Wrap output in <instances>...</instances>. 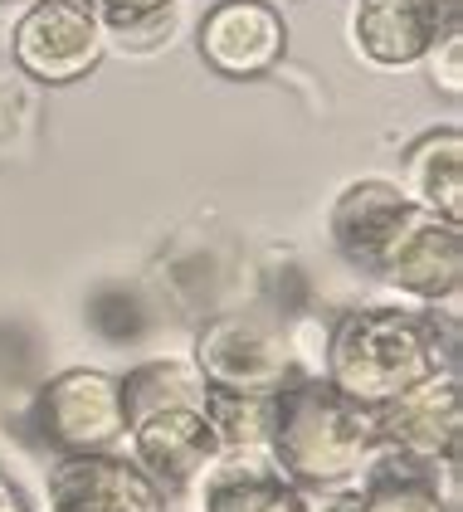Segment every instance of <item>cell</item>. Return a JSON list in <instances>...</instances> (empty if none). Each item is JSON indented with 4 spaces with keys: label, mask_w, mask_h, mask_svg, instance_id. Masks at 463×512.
<instances>
[{
    "label": "cell",
    "mask_w": 463,
    "mask_h": 512,
    "mask_svg": "<svg viewBox=\"0 0 463 512\" xmlns=\"http://www.w3.org/2000/svg\"><path fill=\"white\" fill-rule=\"evenodd\" d=\"M288 488L269 449H220L181 498L186 512H259Z\"/></svg>",
    "instance_id": "obj_15"
},
{
    "label": "cell",
    "mask_w": 463,
    "mask_h": 512,
    "mask_svg": "<svg viewBox=\"0 0 463 512\" xmlns=\"http://www.w3.org/2000/svg\"><path fill=\"white\" fill-rule=\"evenodd\" d=\"M303 508L308 512H361V503H356V488H332V493H303Z\"/></svg>",
    "instance_id": "obj_21"
},
{
    "label": "cell",
    "mask_w": 463,
    "mask_h": 512,
    "mask_svg": "<svg viewBox=\"0 0 463 512\" xmlns=\"http://www.w3.org/2000/svg\"><path fill=\"white\" fill-rule=\"evenodd\" d=\"M44 512H171L127 454H69L44 473Z\"/></svg>",
    "instance_id": "obj_11"
},
{
    "label": "cell",
    "mask_w": 463,
    "mask_h": 512,
    "mask_svg": "<svg viewBox=\"0 0 463 512\" xmlns=\"http://www.w3.org/2000/svg\"><path fill=\"white\" fill-rule=\"evenodd\" d=\"M35 434L54 459L69 454H122L127 405L122 381L98 366L54 371L35 395Z\"/></svg>",
    "instance_id": "obj_4"
},
{
    "label": "cell",
    "mask_w": 463,
    "mask_h": 512,
    "mask_svg": "<svg viewBox=\"0 0 463 512\" xmlns=\"http://www.w3.org/2000/svg\"><path fill=\"white\" fill-rule=\"evenodd\" d=\"M5 488H10V483H5V478H0V493H5Z\"/></svg>",
    "instance_id": "obj_24"
},
{
    "label": "cell",
    "mask_w": 463,
    "mask_h": 512,
    "mask_svg": "<svg viewBox=\"0 0 463 512\" xmlns=\"http://www.w3.org/2000/svg\"><path fill=\"white\" fill-rule=\"evenodd\" d=\"M39 122V83H30L10 59H0V161L15 157Z\"/></svg>",
    "instance_id": "obj_19"
},
{
    "label": "cell",
    "mask_w": 463,
    "mask_h": 512,
    "mask_svg": "<svg viewBox=\"0 0 463 512\" xmlns=\"http://www.w3.org/2000/svg\"><path fill=\"white\" fill-rule=\"evenodd\" d=\"M88 5H93V15L108 35V49L147 54V49L171 40L181 0H88Z\"/></svg>",
    "instance_id": "obj_17"
},
{
    "label": "cell",
    "mask_w": 463,
    "mask_h": 512,
    "mask_svg": "<svg viewBox=\"0 0 463 512\" xmlns=\"http://www.w3.org/2000/svg\"><path fill=\"white\" fill-rule=\"evenodd\" d=\"M205 415H210V425H215L220 449H269L273 395L210 391L205 395Z\"/></svg>",
    "instance_id": "obj_18"
},
{
    "label": "cell",
    "mask_w": 463,
    "mask_h": 512,
    "mask_svg": "<svg viewBox=\"0 0 463 512\" xmlns=\"http://www.w3.org/2000/svg\"><path fill=\"white\" fill-rule=\"evenodd\" d=\"M195 54L215 79H264L288 54V20L273 0H215L195 25Z\"/></svg>",
    "instance_id": "obj_8"
},
{
    "label": "cell",
    "mask_w": 463,
    "mask_h": 512,
    "mask_svg": "<svg viewBox=\"0 0 463 512\" xmlns=\"http://www.w3.org/2000/svg\"><path fill=\"white\" fill-rule=\"evenodd\" d=\"M376 415V444L390 454H405L415 464H444L459 459L463 444V381L459 371H439L415 391L395 395Z\"/></svg>",
    "instance_id": "obj_10"
},
{
    "label": "cell",
    "mask_w": 463,
    "mask_h": 512,
    "mask_svg": "<svg viewBox=\"0 0 463 512\" xmlns=\"http://www.w3.org/2000/svg\"><path fill=\"white\" fill-rule=\"evenodd\" d=\"M269 454L278 473L303 493L356 488L366 459L376 454V415L327 376H298L273 395Z\"/></svg>",
    "instance_id": "obj_2"
},
{
    "label": "cell",
    "mask_w": 463,
    "mask_h": 512,
    "mask_svg": "<svg viewBox=\"0 0 463 512\" xmlns=\"http://www.w3.org/2000/svg\"><path fill=\"white\" fill-rule=\"evenodd\" d=\"M122 381V405H127V425L156 415V410H181V405H205V376L195 371L191 356H147L137 361Z\"/></svg>",
    "instance_id": "obj_16"
},
{
    "label": "cell",
    "mask_w": 463,
    "mask_h": 512,
    "mask_svg": "<svg viewBox=\"0 0 463 512\" xmlns=\"http://www.w3.org/2000/svg\"><path fill=\"white\" fill-rule=\"evenodd\" d=\"M356 503L361 512H459V459L415 464L376 444V454L356 478Z\"/></svg>",
    "instance_id": "obj_13"
},
{
    "label": "cell",
    "mask_w": 463,
    "mask_h": 512,
    "mask_svg": "<svg viewBox=\"0 0 463 512\" xmlns=\"http://www.w3.org/2000/svg\"><path fill=\"white\" fill-rule=\"evenodd\" d=\"M415 205L400 196V186L386 181V176H361L337 191L332 210H327V235H332V249L347 259L351 269L371 274L376 259L386 254V244L395 239V230L405 225Z\"/></svg>",
    "instance_id": "obj_12"
},
{
    "label": "cell",
    "mask_w": 463,
    "mask_h": 512,
    "mask_svg": "<svg viewBox=\"0 0 463 512\" xmlns=\"http://www.w3.org/2000/svg\"><path fill=\"white\" fill-rule=\"evenodd\" d=\"M122 454L171 508V503L186 498L195 478L210 469V459L220 454V439H215L205 405H181V410H156V415L132 420L127 439H122Z\"/></svg>",
    "instance_id": "obj_9"
},
{
    "label": "cell",
    "mask_w": 463,
    "mask_h": 512,
    "mask_svg": "<svg viewBox=\"0 0 463 512\" xmlns=\"http://www.w3.org/2000/svg\"><path fill=\"white\" fill-rule=\"evenodd\" d=\"M371 278L420 308H449L463 288V225L410 210L386 244V254L376 259Z\"/></svg>",
    "instance_id": "obj_6"
},
{
    "label": "cell",
    "mask_w": 463,
    "mask_h": 512,
    "mask_svg": "<svg viewBox=\"0 0 463 512\" xmlns=\"http://www.w3.org/2000/svg\"><path fill=\"white\" fill-rule=\"evenodd\" d=\"M259 512H308V508H303V488H293V483H288V488L273 498L269 508H259Z\"/></svg>",
    "instance_id": "obj_22"
},
{
    "label": "cell",
    "mask_w": 463,
    "mask_h": 512,
    "mask_svg": "<svg viewBox=\"0 0 463 512\" xmlns=\"http://www.w3.org/2000/svg\"><path fill=\"white\" fill-rule=\"evenodd\" d=\"M108 59V35L88 0H25L10 25V64L39 88L83 83Z\"/></svg>",
    "instance_id": "obj_5"
},
{
    "label": "cell",
    "mask_w": 463,
    "mask_h": 512,
    "mask_svg": "<svg viewBox=\"0 0 463 512\" xmlns=\"http://www.w3.org/2000/svg\"><path fill=\"white\" fill-rule=\"evenodd\" d=\"M439 371H459V317L449 308H351L332 317L322 376L376 410Z\"/></svg>",
    "instance_id": "obj_1"
},
{
    "label": "cell",
    "mask_w": 463,
    "mask_h": 512,
    "mask_svg": "<svg viewBox=\"0 0 463 512\" xmlns=\"http://www.w3.org/2000/svg\"><path fill=\"white\" fill-rule=\"evenodd\" d=\"M400 196L425 215H444L463 225V127L459 122H439L425 127L415 142H405L400 152V176H395Z\"/></svg>",
    "instance_id": "obj_14"
},
{
    "label": "cell",
    "mask_w": 463,
    "mask_h": 512,
    "mask_svg": "<svg viewBox=\"0 0 463 512\" xmlns=\"http://www.w3.org/2000/svg\"><path fill=\"white\" fill-rule=\"evenodd\" d=\"M191 361L210 391L230 395H278L288 381H298L288 327L269 308H225L205 317Z\"/></svg>",
    "instance_id": "obj_3"
},
{
    "label": "cell",
    "mask_w": 463,
    "mask_h": 512,
    "mask_svg": "<svg viewBox=\"0 0 463 512\" xmlns=\"http://www.w3.org/2000/svg\"><path fill=\"white\" fill-rule=\"evenodd\" d=\"M459 25L463 0H351L347 44L361 64L400 74V69H420L429 44Z\"/></svg>",
    "instance_id": "obj_7"
},
{
    "label": "cell",
    "mask_w": 463,
    "mask_h": 512,
    "mask_svg": "<svg viewBox=\"0 0 463 512\" xmlns=\"http://www.w3.org/2000/svg\"><path fill=\"white\" fill-rule=\"evenodd\" d=\"M420 69H425V79L434 93H444L449 103H459L463 98V25L459 30H444L439 40L429 44Z\"/></svg>",
    "instance_id": "obj_20"
},
{
    "label": "cell",
    "mask_w": 463,
    "mask_h": 512,
    "mask_svg": "<svg viewBox=\"0 0 463 512\" xmlns=\"http://www.w3.org/2000/svg\"><path fill=\"white\" fill-rule=\"evenodd\" d=\"M0 512H35V508H30L25 498H15V493L5 488V493H0Z\"/></svg>",
    "instance_id": "obj_23"
}]
</instances>
